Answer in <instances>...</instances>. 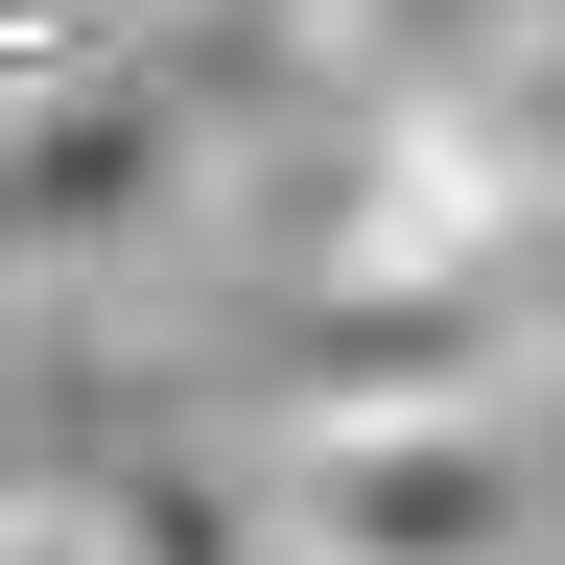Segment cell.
Here are the masks:
<instances>
[{"instance_id":"6da1fadb","label":"cell","mask_w":565,"mask_h":565,"mask_svg":"<svg viewBox=\"0 0 565 565\" xmlns=\"http://www.w3.org/2000/svg\"><path fill=\"white\" fill-rule=\"evenodd\" d=\"M542 401H282L259 565H542Z\"/></svg>"}]
</instances>
